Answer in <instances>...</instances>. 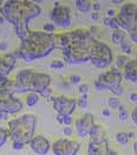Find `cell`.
Instances as JSON below:
<instances>
[{
  "mask_svg": "<svg viewBox=\"0 0 137 155\" xmlns=\"http://www.w3.org/2000/svg\"><path fill=\"white\" fill-rule=\"evenodd\" d=\"M0 121H8V115L5 113H0Z\"/></svg>",
  "mask_w": 137,
  "mask_h": 155,
  "instance_id": "cell-49",
  "label": "cell"
},
{
  "mask_svg": "<svg viewBox=\"0 0 137 155\" xmlns=\"http://www.w3.org/2000/svg\"><path fill=\"white\" fill-rule=\"evenodd\" d=\"M115 139H116V142L118 143V144H121V146H125V144H128L129 141H130V139H129V136H128V131H126V133H125V131H119V133H117L116 136H115Z\"/></svg>",
  "mask_w": 137,
  "mask_h": 155,
  "instance_id": "cell-24",
  "label": "cell"
},
{
  "mask_svg": "<svg viewBox=\"0 0 137 155\" xmlns=\"http://www.w3.org/2000/svg\"><path fill=\"white\" fill-rule=\"evenodd\" d=\"M73 118L72 116H64L63 117V124H64V127H71V124L73 123Z\"/></svg>",
  "mask_w": 137,
  "mask_h": 155,
  "instance_id": "cell-37",
  "label": "cell"
},
{
  "mask_svg": "<svg viewBox=\"0 0 137 155\" xmlns=\"http://www.w3.org/2000/svg\"><path fill=\"white\" fill-rule=\"evenodd\" d=\"M93 89L96 91H106L105 88H104V85L100 83L99 81H97V79L93 82Z\"/></svg>",
  "mask_w": 137,
  "mask_h": 155,
  "instance_id": "cell-38",
  "label": "cell"
},
{
  "mask_svg": "<svg viewBox=\"0 0 137 155\" xmlns=\"http://www.w3.org/2000/svg\"><path fill=\"white\" fill-rule=\"evenodd\" d=\"M56 49L54 33H46L44 31H30L24 40L20 41L18 50L13 52V56L25 62H33L45 58Z\"/></svg>",
  "mask_w": 137,
  "mask_h": 155,
  "instance_id": "cell-2",
  "label": "cell"
},
{
  "mask_svg": "<svg viewBox=\"0 0 137 155\" xmlns=\"http://www.w3.org/2000/svg\"><path fill=\"white\" fill-rule=\"evenodd\" d=\"M15 63L17 58L13 56V53H0V76L8 77V75L15 68Z\"/></svg>",
  "mask_w": 137,
  "mask_h": 155,
  "instance_id": "cell-15",
  "label": "cell"
},
{
  "mask_svg": "<svg viewBox=\"0 0 137 155\" xmlns=\"http://www.w3.org/2000/svg\"><path fill=\"white\" fill-rule=\"evenodd\" d=\"M50 66L53 70H62L65 66V63H64V61H60V59H54V61L51 62Z\"/></svg>",
  "mask_w": 137,
  "mask_h": 155,
  "instance_id": "cell-30",
  "label": "cell"
},
{
  "mask_svg": "<svg viewBox=\"0 0 137 155\" xmlns=\"http://www.w3.org/2000/svg\"><path fill=\"white\" fill-rule=\"evenodd\" d=\"M123 2L124 1H121V0H112L111 1V4H113V5H119V6H122Z\"/></svg>",
  "mask_w": 137,
  "mask_h": 155,
  "instance_id": "cell-52",
  "label": "cell"
},
{
  "mask_svg": "<svg viewBox=\"0 0 137 155\" xmlns=\"http://www.w3.org/2000/svg\"><path fill=\"white\" fill-rule=\"evenodd\" d=\"M7 126L12 142H19L26 146L34 136L37 117L33 114H23L10 120L7 122Z\"/></svg>",
  "mask_w": 137,
  "mask_h": 155,
  "instance_id": "cell-5",
  "label": "cell"
},
{
  "mask_svg": "<svg viewBox=\"0 0 137 155\" xmlns=\"http://www.w3.org/2000/svg\"><path fill=\"white\" fill-rule=\"evenodd\" d=\"M103 24H104L105 27H109V24H110V18H109V17L104 18V19H103Z\"/></svg>",
  "mask_w": 137,
  "mask_h": 155,
  "instance_id": "cell-50",
  "label": "cell"
},
{
  "mask_svg": "<svg viewBox=\"0 0 137 155\" xmlns=\"http://www.w3.org/2000/svg\"><path fill=\"white\" fill-rule=\"evenodd\" d=\"M39 98H40V96H39L38 94H36V92H28V94L26 95V98H25L26 105H27L28 108L34 107V105L39 102Z\"/></svg>",
  "mask_w": 137,
  "mask_h": 155,
  "instance_id": "cell-23",
  "label": "cell"
},
{
  "mask_svg": "<svg viewBox=\"0 0 137 155\" xmlns=\"http://www.w3.org/2000/svg\"><path fill=\"white\" fill-rule=\"evenodd\" d=\"M102 115H103V117H110L111 116V110L110 109H104L102 111Z\"/></svg>",
  "mask_w": 137,
  "mask_h": 155,
  "instance_id": "cell-46",
  "label": "cell"
},
{
  "mask_svg": "<svg viewBox=\"0 0 137 155\" xmlns=\"http://www.w3.org/2000/svg\"><path fill=\"white\" fill-rule=\"evenodd\" d=\"M89 90H90V87L87 83H83V84H79L78 87V92H79V96H83V95H89Z\"/></svg>",
  "mask_w": 137,
  "mask_h": 155,
  "instance_id": "cell-31",
  "label": "cell"
},
{
  "mask_svg": "<svg viewBox=\"0 0 137 155\" xmlns=\"http://www.w3.org/2000/svg\"><path fill=\"white\" fill-rule=\"evenodd\" d=\"M118 46H119V51H121L122 54H125V56H129L130 57V54H132V52H134V45L129 41V39L124 40Z\"/></svg>",
  "mask_w": 137,
  "mask_h": 155,
  "instance_id": "cell-22",
  "label": "cell"
},
{
  "mask_svg": "<svg viewBox=\"0 0 137 155\" xmlns=\"http://www.w3.org/2000/svg\"><path fill=\"white\" fill-rule=\"evenodd\" d=\"M122 76L123 79L131 82V83H137V62L131 58L128 64L125 65V68L122 70Z\"/></svg>",
  "mask_w": 137,
  "mask_h": 155,
  "instance_id": "cell-17",
  "label": "cell"
},
{
  "mask_svg": "<svg viewBox=\"0 0 137 155\" xmlns=\"http://www.w3.org/2000/svg\"><path fill=\"white\" fill-rule=\"evenodd\" d=\"M52 94H53V91H52V89H51V87L50 88H46V89H44L43 91H40L38 95L39 96H41V97H44V98H51L52 97Z\"/></svg>",
  "mask_w": 137,
  "mask_h": 155,
  "instance_id": "cell-35",
  "label": "cell"
},
{
  "mask_svg": "<svg viewBox=\"0 0 137 155\" xmlns=\"http://www.w3.org/2000/svg\"><path fill=\"white\" fill-rule=\"evenodd\" d=\"M56 28H57V27L53 25L52 23H46V24H44V26H43V31L46 32V33H51V35L54 33Z\"/></svg>",
  "mask_w": 137,
  "mask_h": 155,
  "instance_id": "cell-34",
  "label": "cell"
},
{
  "mask_svg": "<svg viewBox=\"0 0 137 155\" xmlns=\"http://www.w3.org/2000/svg\"><path fill=\"white\" fill-rule=\"evenodd\" d=\"M24 109V103L20 98L15 97L11 90L0 88V113L7 115H15Z\"/></svg>",
  "mask_w": 137,
  "mask_h": 155,
  "instance_id": "cell-8",
  "label": "cell"
},
{
  "mask_svg": "<svg viewBox=\"0 0 137 155\" xmlns=\"http://www.w3.org/2000/svg\"><path fill=\"white\" fill-rule=\"evenodd\" d=\"M130 59H131V58H130L129 56H125V54H122V53L117 54V57L115 58V68L118 69L119 71L123 70L125 68V65L128 64V62H129Z\"/></svg>",
  "mask_w": 137,
  "mask_h": 155,
  "instance_id": "cell-21",
  "label": "cell"
},
{
  "mask_svg": "<svg viewBox=\"0 0 137 155\" xmlns=\"http://www.w3.org/2000/svg\"><path fill=\"white\" fill-rule=\"evenodd\" d=\"M8 137H10V131H8V129H6L4 127H0V148L6 144Z\"/></svg>",
  "mask_w": 137,
  "mask_h": 155,
  "instance_id": "cell-27",
  "label": "cell"
},
{
  "mask_svg": "<svg viewBox=\"0 0 137 155\" xmlns=\"http://www.w3.org/2000/svg\"><path fill=\"white\" fill-rule=\"evenodd\" d=\"M97 81H99L100 83L104 85L105 90L111 91L112 89L122 85V81H123V76H122V71H119L118 69L113 68H109L105 71H103L100 74Z\"/></svg>",
  "mask_w": 137,
  "mask_h": 155,
  "instance_id": "cell-12",
  "label": "cell"
},
{
  "mask_svg": "<svg viewBox=\"0 0 137 155\" xmlns=\"http://www.w3.org/2000/svg\"><path fill=\"white\" fill-rule=\"evenodd\" d=\"M24 144H21V143L19 142H12V148L13 150H21V149H24Z\"/></svg>",
  "mask_w": 137,
  "mask_h": 155,
  "instance_id": "cell-43",
  "label": "cell"
},
{
  "mask_svg": "<svg viewBox=\"0 0 137 155\" xmlns=\"http://www.w3.org/2000/svg\"><path fill=\"white\" fill-rule=\"evenodd\" d=\"M134 155H137V153H135V154H134Z\"/></svg>",
  "mask_w": 137,
  "mask_h": 155,
  "instance_id": "cell-57",
  "label": "cell"
},
{
  "mask_svg": "<svg viewBox=\"0 0 137 155\" xmlns=\"http://www.w3.org/2000/svg\"><path fill=\"white\" fill-rule=\"evenodd\" d=\"M67 35V44L62 49L64 63L69 65L85 64L90 62V51L92 43L87 28H76Z\"/></svg>",
  "mask_w": 137,
  "mask_h": 155,
  "instance_id": "cell-3",
  "label": "cell"
},
{
  "mask_svg": "<svg viewBox=\"0 0 137 155\" xmlns=\"http://www.w3.org/2000/svg\"><path fill=\"white\" fill-rule=\"evenodd\" d=\"M51 83H52V78L46 72L34 71L31 69H21L17 72L14 78V84H15L14 92L39 94L44 89L50 88Z\"/></svg>",
  "mask_w": 137,
  "mask_h": 155,
  "instance_id": "cell-4",
  "label": "cell"
},
{
  "mask_svg": "<svg viewBox=\"0 0 137 155\" xmlns=\"http://www.w3.org/2000/svg\"><path fill=\"white\" fill-rule=\"evenodd\" d=\"M116 15V11L115 10H108V12H106V17H109V18H112V17H115Z\"/></svg>",
  "mask_w": 137,
  "mask_h": 155,
  "instance_id": "cell-47",
  "label": "cell"
},
{
  "mask_svg": "<svg viewBox=\"0 0 137 155\" xmlns=\"http://www.w3.org/2000/svg\"><path fill=\"white\" fill-rule=\"evenodd\" d=\"M134 59H135V61L137 62V51L135 52V58H134Z\"/></svg>",
  "mask_w": 137,
  "mask_h": 155,
  "instance_id": "cell-56",
  "label": "cell"
},
{
  "mask_svg": "<svg viewBox=\"0 0 137 155\" xmlns=\"http://www.w3.org/2000/svg\"><path fill=\"white\" fill-rule=\"evenodd\" d=\"M109 28H111L112 31H116V30H119V28H121L119 23H118V20H117V18H116V15H115V17H112V18H110Z\"/></svg>",
  "mask_w": 137,
  "mask_h": 155,
  "instance_id": "cell-33",
  "label": "cell"
},
{
  "mask_svg": "<svg viewBox=\"0 0 137 155\" xmlns=\"http://www.w3.org/2000/svg\"><path fill=\"white\" fill-rule=\"evenodd\" d=\"M129 101L136 107L137 105V91H132V92L129 94Z\"/></svg>",
  "mask_w": 137,
  "mask_h": 155,
  "instance_id": "cell-40",
  "label": "cell"
},
{
  "mask_svg": "<svg viewBox=\"0 0 137 155\" xmlns=\"http://www.w3.org/2000/svg\"><path fill=\"white\" fill-rule=\"evenodd\" d=\"M7 50V44L5 43V41H1L0 43V51H6Z\"/></svg>",
  "mask_w": 137,
  "mask_h": 155,
  "instance_id": "cell-48",
  "label": "cell"
},
{
  "mask_svg": "<svg viewBox=\"0 0 137 155\" xmlns=\"http://www.w3.org/2000/svg\"><path fill=\"white\" fill-rule=\"evenodd\" d=\"M105 155H119L118 153H117V150H115L113 148H108L106 149V152H105Z\"/></svg>",
  "mask_w": 137,
  "mask_h": 155,
  "instance_id": "cell-45",
  "label": "cell"
},
{
  "mask_svg": "<svg viewBox=\"0 0 137 155\" xmlns=\"http://www.w3.org/2000/svg\"><path fill=\"white\" fill-rule=\"evenodd\" d=\"M108 105H109V109H110V110H118V108L122 105L119 97L110 96V97L108 98Z\"/></svg>",
  "mask_w": 137,
  "mask_h": 155,
  "instance_id": "cell-26",
  "label": "cell"
},
{
  "mask_svg": "<svg viewBox=\"0 0 137 155\" xmlns=\"http://www.w3.org/2000/svg\"><path fill=\"white\" fill-rule=\"evenodd\" d=\"M89 139H92V140H103V139H106V131L103 128V126L95 123L92 129L89 134Z\"/></svg>",
  "mask_w": 137,
  "mask_h": 155,
  "instance_id": "cell-18",
  "label": "cell"
},
{
  "mask_svg": "<svg viewBox=\"0 0 137 155\" xmlns=\"http://www.w3.org/2000/svg\"><path fill=\"white\" fill-rule=\"evenodd\" d=\"M117 111H118V118H119V121L125 122V121L129 120V117H130V110L125 105H121Z\"/></svg>",
  "mask_w": 137,
  "mask_h": 155,
  "instance_id": "cell-25",
  "label": "cell"
},
{
  "mask_svg": "<svg viewBox=\"0 0 137 155\" xmlns=\"http://www.w3.org/2000/svg\"><path fill=\"white\" fill-rule=\"evenodd\" d=\"M89 33L91 36V38L93 40H99L100 38V28L98 26L93 25V26H90L89 28Z\"/></svg>",
  "mask_w": 137,
  "mask_h": 155,
  "instance_id": "cell-28",
  "label": "cell"
},
{
  "mask_svg": "<svg viewBox=\"0 0 137 155\" xmlns=\"http://www.w3.org/2000/svg\"><path fill=\"white\" fill-rule=\"evenodd\" d=\"M69 82H70L71 84H79V83L82 82V77H80L79 75H77V74H72V75H70V77H69Z\"/></svg>",
  "mask_w": 137,
  "mask_h": 155,
  "instance_id": "cell-36",
  "label": "cell"
},
{
  "mask_svg": "<svg viewBox=\"0 0 137 155\" xmlns=\"http://www.w3.org/2000/svg\"><path fill=\"white\" fill-rule=\"evenodd\" d=\"M91 5H92V1H89V0H76L75 1L76 10L82 13L89 12L91 10Z\"/></svg>",
  "mask_w": 137,
  "mask_h": 155,
  "instance_id": "cell-20",
  "label": "cell"
},
{
  "mask_svg": "<svg viewBox=\"0 0 137 155\" xmlns=\"http://www.w3.org/2000/svg\"><path fill=\"white\" fill-rule=\"evenodd\" d=\"M31 150L37 155H47L51 150V142L43 135H34L28 142Z\"/></svg>",
  "mask_w": 137,
  "mask_h": 155,
  "instance_id": "cell-14",
  "label": "cell"
},
{
  "mask_svg": "<svg viewBox=\"0 0 137 155\" xmlns=\"http://www.w3.org/2000/svg\"><path fill=\"white\" fill-rule=\"evenodd\" d=\"M126 39H128V33L125 31H123L122 28L116 30V31H112L111 41L113 45H121Z\"/></svg>",
  "mask_w": 137,
  "mask_h": 155,
  "instance_id": "cell-19",
  "label": "cell"
},
{
  "mask_svg": "<svg viewBox=\"0 0 137 155\" xmlns=\"http://www.w3.org/2000/svg\"><path fill=\"white\" fill-rule=\"evenodd\" d=\"M100 7H102V5H100V2H98V1H95V2H92V5H91V10H93V12L99 13Z\"/></svg>",
  "mask_w": 137,
  "mask_h": 155,
  "instance_id": "cell-42",
  "label": "cell"
},
{
  "mask_svg": "<svg viewBox=\"0 0 137 155\" xmlns=\"http://www.w3.org/2000/svg\"><path fill=\"white\" fill-rule=\"evenodd\" d=\"M50 19L51 23L56 27H59V28L70 27L72 24L70 7L60 5L59 2H54V6L50 11Z\"/></svg>",
  "mask_w": 137,
  "mask_h": 155,
  "instance_id": "cell-9",
  "label": "cell"
},
{
  "mask_svg": "<svg viewBox=\"0 0 137 155\" xmlns=\"http://www.w3.org/2000/svg\"><path fill=\"white\" fill-rule=\"evenodd\" d=\"M128 39L132 45H137V26L135 30H132L130 33H128Z\"/></svg>",
  "mask_w": 137,
  "mask_h": 155,
  "instance_id": "cell-32",
  "label": "cell"
},
{
  "mask_svg": "<svg viewBox=\"0 0 137 155\" xmlns=\"http://www.w3.org/2000/svg\"><path fill=\"white\" fill-rule=\"evenodd\" d=\"M90 63L98 69H109L113 63V53L109 44L95 40L90 51Z\"/></svg>",
  "mask_w": 137,
  "mask_h": 155,
  "instance_id": "cell-6",
  "label": "cell"
},
{
  "mask_svg": "<svg viewBox=\"0 0 137 155\" xmlns=\"http://www.w3.org/2000/svg\"><path fill=\"white\" fill-rule=\"evenodd\" d=\"M100 14L98 12H92L91 13V19L93 20V21H99L100 20Z\"/></svg>",
  "mask_w": 137,
  "mask_h": 155,
  "instance_id": "cell-44",
  "label": "cell"
},
{
  "mask_svg": "<svg viewBox=\"0 0 137 155\" xmlns=\"http://www.w3.org/2000/svg\"><path fill=\"white\" fill-rule=\"evenodd\" d=\"M80 148L82 144L79 141L69 137L57 139L51 144V150L53 155H77Z\"/></svg>",
  "mask_w": 137,
  "mask_h": 155,
  "instance_id": "cell-10",
  "label": "cell"
},
{
  "mask_svg": "<svg viewBox=\"0 0 137 155\" xmlns=\"http://www.w3.org/2000/svg\"><path fill=\"white\" fill-rule=\"evenodd\" d=\"M41 13V7L30 0H7L0 7V15L12 24L17 37L21 40L26 38L31 31L28 24Z\"/></svg>",
  "mask_w": 137,
  "mask_h": 155,
  "instance_id": "cell-1",
  "label": "cell"
},
{
  "mask_svg": "<svg viewBox=\"0 0 137 155\" xmlns=\"http://www.w3.org/2000/svg\"><path fill=\"white\" fill-rule=\"evenodd\" d=\"M128 136H129V139H132V137H135V133L134 131H129L128 133Z\"/></svg>",
  "mask_w": 137,
  "mask_h": 155,
  "instance_id": "cell-54",
  "label": "cell"
},
{
  "mask_svg": "<svg viewBox=\"0 0 137 155\" xmlns=\"http://www.w3.org/2000/svg\"><path fill=\"white\" fill-rule=\"evenodd\" d=\"M73 123H75V129L77 135L80 139H85V137H89V134L95 124V117L91 113H85L84 115L76 118Z\"/></svg>",
  "mask_w": 137,
  "mask_h": 155,
  "instance_id": "cell-13",
  "label": "cell"
},
{
  "mask_svg": "<svg viewBox=\"0 0 137 155\" xmlns=\"http://www.w3.org/2000/svg\"><path fill=\"white\" fill-rule=\"evenodd\" d=\"M130 117H131V120H132V122L135 123L137 126V105L130 111Z\"/></svg>",
  "mask_w": 137,
  "mask_h": 155,
  "instance_id": "cell-41",
  "label": "cell"
},
{
  "mask_svg": "<svg viewBox=\"0 0 137 155\" xmlns=\"http://www.w3.org/2000/svg\"><path fill=\"white\" fill-rule=\"evenodd\" d=\"M108 148H109L108 139H103V140L90 139L86 144V155H105Z\"/></svg>",
  "mask_w": 137,
  "mask_h": 155,
  "instance_id": "cell-16",
  "label": "cell"
},
{
  "mask_svg": "<svg viewBox=\"0 0 137 155\" xmlns=\"http://www.w3.org/2000/svg\"><path fill=\"white\" fill-rule=\"evenodd\" d=\"M23 155H26V154H23Z\"/></svg>",
  "mask_w": 137,
  "mask_h": 155,
  "instance_id": "cell-58",
  "label": "cell"
},
{
  "mask_svg": "<svg viewBox=\"0 0 137 155\" xmlns=\"http://www.w3.org/2000/svg\"><path fill=\"white\" fill-rule=\"evenodd\" d=\"M132 150H134V154L137 153V139L134 141V143H132Z\"/></svg>",
  "mask_w": 137,
  "mask_h": 155,
  "instance_id": "cell-53",
  "label": "cell"
},
{
  "mask_svg": "<svg viewBox=\"0 0 137 155\" xmlns=\"http://www.w3.org/2000/svg\"><path fill=\"white\" fill-rule=\"evenodd\" d=\"M116 18L121 28L126 33H130L137 26V4L132 1L123 2L118 13H116Z\"/></svg>",
  "mask_w": 137,
  "mask_h": 155,
  "instance_id": "cell-7",
  "label": "cell"
},
{
  "mask_svg": "<svg viewBox=\"0 0 137 155\" xmlns=\"http://www.w3.org/2000/svg\"><path fill=\"white\" fill-rule=\"evenodd\" d=\"M4 21H5V19H4V18L0 15V25H1V24H4Z\"/></svg>",
  "mask_w": 137,
  "mask_h": 155,
  "instance_id": "cell-55",
  "label": "cell"
},
{
  "mask_svg": "<svg viewBox=\"0 0 137 155\" xmlns=\"http://www.w3.org/2000/svg\"><path fill=\"white\" fill-rule=\"evenodd\" d=\"M49 100L52 102V107L57 111L58 115L72 116L75 109L77 108V100L76 98H70L66 96H57V97L52 96Z\"/></svg>",
  "mask_w": 137,
  "mask_h": 155,
  "instance_id": "cell-11",
  "label": "cell"
},
{
  "mask_svg": "<svg viewBox=\"0 0 137 155\" xmlns=\"http://www.w3.org/2000/svg\"><path fill=\"white\" fill-rule=\"evenodd\" d=\"M63 117H64L63 115H58V114H57V116H56V121H57L59 124H63Z\"/></svg>",
  "mask_w": 137,
  "mask_h": 155,
  "instance_id": "cell-51",
  "label": "cell"
},
{
  "mask_svg": "<svg viewBox=\"0 0 137 155\" xmlns=\"http://www.w3.org/2000/svg\"><path fill=\"white\" fill-rule=\"evenodd\" d=\"M63 134H64V136L65 137H71L72 135H73V129L71 128V127H64V129H63Z\"/></svg>",
  "mask_w": 137,
  "mask_h": 155,
  "instance_id": "cell-39",
  "label": "cell"
},
{
  "mask_svg": "<svg viewBox=\"0 0 137 155\" xmlns=\"http://www.w3.org/2000/svg\"><path fill=\"white\" fill-rule=\"evenodd\" d=\"M89 105V95H83L77 98V107L80 109H85Z\"/></svg>",
  "mask_w": 137,
  "mask_h": 155,
  "instance_id": "cell-29",
  "label": "cell"
}]
</instances>
